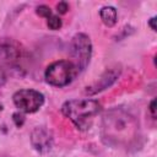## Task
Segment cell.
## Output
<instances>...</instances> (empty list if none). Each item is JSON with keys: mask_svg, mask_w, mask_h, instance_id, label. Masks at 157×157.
I'll list each match as a JSON object with an SVG mask.
<instances>
[{"mask_svg": "<svg viewBox=\"0 0 157 157\" xmlns=\"http://www.w3.org/2000/svg\"><path fill=\"white\" fill-rule=\"evenodd\" d=\"M140 139V123L137 117L128 108L113 107L101 120V140L112 148L130 150Z\"/></svg>", "mask_w": 157, "mask_h": 157, "instance_id": "cell-1", "label": "cell"}, {"mask_svg": "<svg viewBox=\"0 0 157 157\" xmlns=\"http://www.w3.org/2000/svg\"><path fill=\"white\" fill-rule=\"evenodd\" d=\"M102 112V105L92 98H75L63 103L61 113L78 129L88 130L94 118Z\"/></svg>", "mask_w": 157, "mask_h": 157, "instance_id": "cell-2", "label": "cell"}, {"mask_svg": "<svg viewBox=\"0 0 157 157\" xmlns=\"http://www.w3.org/2000/svg\"><path fill=\"white\" fill-rule=\"evenodd\" d=\"M78 74L77 67L70 60H56L47 66L44 78L50 86L65 87L70 85Z\"/></svg>", "mask_w": 157, "mask_h": 157, "instance_id": "cell-3", "label": "cell"}, {"mask_svg": "<svg viewBox=\"0 0 157 157\" xmlns=\"http://www.w3.org/2000/svg\"><path fill=\"white\" fill-rule=\"evenodd\" d=\"M69 55L70 61L77 67L78 72H82L88 66L92 58V42L88 34L76 33L69 44Z\"/></svg>", "mask_w": 157, "mask_h": 157, "instance_id": "cell-4", "label": "cell"}, {"mask_svg": "<svg viewBox=\"0 0 157 157\" xmlns=\"http://www.w3.org/2000/svg\"><path fill=\"white\" fill-rule=\"evenodd\" d=\"M12 102L15 107L18 109V112L32 114L38 112L43 107L45 98H44V94L37 90L22 88L13 93Z\"/></svg>", "mask_w": 157, "mask_h": 157, "instance_id": "cell-5", "label": "cell"}, {"mask_svg": "<svg viewBox=\"0 0 157 157\" xmlns=\"http://www.w3.org/2000/svg\"><path fill=\"white\" fill-rule=\"evenodd\" d=\"M25 58V48L20 42L10 37L0 38V66L17 67Z\"/></svg>", "mask_w": 157, "mask_h": 157, "instance_id": "cell-6", "label": "cell"}, {"mask_svg": "<svg viewBox=\"0 0 157 157\" xmlns=\"http://www.w3.org/2000/svg\"><path fill=\"white\" fill-rule=\"evenodd\" d=\"M121 65L120 64H114V65H110L109 67H107L102 75L94 81L92 82L90 86H87L85 88V94L87 96H94L97 93H101L103 91H105L107 88L112 87L117 81L118 78L120 77L121 75Z\"/></svg>", "mask_w": 157, "mask_h": 157, "instance_id": "cell-7", "label": "cell"}, {"mask_svg": "<svg viewBox=\"0 0 157 157\" xmlns=\"http://www.w3.org/2000/svg\"><path fill=\"white\" fill-rule=\"evenodd\" d=\"M29 141L32 147L39 153H48L54 145L53 132L45 126H36L31 131Z\"/></svg>", "mask_w": 157, "mask_h": 157, "instance_id": "cell-8", "label": "cell"}, {"mask_svg": "<svg viewBox=\"0 0 157 157\" xmlns=\"http://www.w3.org/2000/svg\"><path fill=\"white\" fill-rule=\"evenodd\" d=\"M99 17L107 27H114L118 22V11L114 6L105 5L99 10Z\"/></svg>", "mask_w": 157, "mask_h": 157, "instance_id": "cell-9", "label": "cell"}, {"mask_svg": "<svg viewBox=\"0 0 157 157\" xmlns=\"http://www.w3.org/2000/svg\"><path fill=\"white\" fill-rule=\"evenodd\" d=\"M47 26H48L49 29L56 31V29H60V28H61L63 21H61V18H60L58 15L53 13V15H50V16L47 18Z\"/></svg>", "mask_w": 157, "mask_h": 157, "instance_id": "cell-10", "label": "cell"}, {"mask_svg": "<svg viewBox=\"0 0 157 157\" xmlns=\"http://www.w3.org/2000/svg\"><path fill=\"white\" fill-rule=\"evenodd\" d=\"M36 13H37L38 16H40V17L48 18L50 15H53V11H52V9H50L48 5L42 4V5H39V6L36 7Z\"/></svg>", "mask_w": 157, "mask_h": 157, "instance_id": "cell-11", "label": "cell"}, {"mask_svg": "<svg viewBox=\"0 0 157 157\" xmlns=\"http://www.w3.org/2000/svg\"><path fill=\"white\" fill-rule=\"evenodd\" d=\"M67 10H69V4H67V2L60 1V2L56 4V11H58V13L64 15V13L67 12Z\"/></svg>", "mask_w": 157, "mask_h": 157, "instance_id": "cell-12", "label": "cell"}, {"mask_svg": "<svg viewBox=\"0 0 157 157\" xmlns=\"http://www.w3.org/2000/svg\"><path fill=\"white\" fill-rule=\"evenodd\" d=\"M6 80H7V75H6V71H5V69H4L2 66H0V87L5 85Z\"/></svg>", "mask_w": 157, "mask_h": 157, "instance_id": "cell-13", "label": "cell"}, {"mask_svg": "<svg viewBox=\"0 0 157 157\" xmlns=\"http://www.w3.org/2000/svg\"><path fill=\"white\" fill-rule=\"evenodd\" d=\"M148 109H150V114H151L152 119H156V99H155V98L151 101Z\"/></svg>", "mask_w": 157, "mask_h": 157, "instance_id": "cell-14", "label": "cell"}, {"mask_svg": "<svg viewBox=\"0 0 157 157\" xmlns=\"http://www.w3.org/2000/svg\"><path fill=\"white\" fill-rule=\"evenodd\" d=\"M155 22H156V16H153V17H151V18L148 20V26H150V28H151L153 32H156V25H155Z\"/></svg>", "mask_w": 157, "mask_h": 157, "instance_id": "cell-15", "label": "cell"}, {"mask_svg": "<svg viewBox=\"0 0 157 157\" xmlns=\"http://www.w3.org/2000/svg\"><path fill=\"white\" fill-rule=\"evenodd\" d=\"M2 109H4V107H2V103L0 102V115H1V113H2Z\"/></svg>", "mask_w": 157, "mask_h": 157, "instance_id": "cell-16", "label": "cell"}]
</instances>
